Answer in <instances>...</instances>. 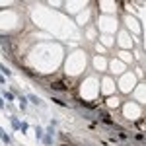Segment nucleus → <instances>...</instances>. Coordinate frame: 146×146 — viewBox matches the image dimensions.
Returning a JSON list of instances; mask_svg holds the SVG:
<instances>
[{"label":"nucleus","mask_w":146,"mask_h":146,"mask_svg":"<svg viewBox=\"0 0 146 146\" xmlns=\"http://www.w3.org/2000/svg\"><path fill=\"white\" fill-rule=\"evenodd\" d=\"M123 23L127 25V31L129 33H135V35H142V23L136 20L135 16H125L123 18Z\"/></svg>","instance_id":"nucleus-8"},{"label":"nucleus","mask_w":146,"mask_h":146,"mask_svg":"<svg viewBox=\"0 0 146 146\" xmlns=\"http://www.w3.org/2000/svg\"><path fill=\"white\" fill-rule=\"evenodd\" d=\"M107 62H109V60H107V56L96 55L94 58H92V66L96 68L98 72H101V74H103V72H107Z\"/></svg>","instance_id":"nucleus-11"},{"label":"nucleus","mask_w":146,"mask_h":146,"mask_svg":"<svg viewBox=\"0 0 146 146\" xmlns=\"http://www.w3.org/2000/svg\"><path fill=\"white\" fill-rule=\"evenodd\" d=\"M105 105H107V109H119V107H121V100H119L117 96L105 98Z\"/></svg>","instance_id":"nucleus-15"},{"label":"nucleus","mask_w":146,"mask_h":146,"mask_svg":"<svg viewBox=\"0 0 146 146\" xmlns=\"http://www.w3.org/2000/svg\"><path fill=\"white\" fill-rule=\"evenodd\" d=\"M117 92V86H115V78L113 76H101L100 80V94L103 98H111Z\"/></svg>","instance_id":"nucleus-7"},{"label":"nucleus","mask_w":146,"mask_h":146,"mask_svg":"<svg viewBox=\"0 0 146 146\" xmlns=\"http://www.w3.org/2000/svg\"><path fill=\"white\" fill-rule=\"evenodd\" d=\"M92 14H94V12L90 10V4H88V8H86V10H82V12L78 14V18H76V23H78V25H86V23L92 20Z\"/></svg>","instance_id":"nucleus-12"},{"label":"nucleus","mask_w":146,"mask_h":146,"mask_svg":"<svg viewBox=\"0 0 146 146\" xmlns=\"http://www.w3.org/2000/svg\"><path fill=\"white\" fill-rule=\"evenodd\" d=\"M117 58H119L123 64L129 66V64L135 62V53H131V51H119V53H117Z\"/></svg>","instance_id":"nucleus-13"},{"label":"nucleus","mask_w":146,"mask_h":146,"mask_svg":"<svg viewBox=\"0 0 146 146\" xmlns=\"http://www.w3.org/2000/svg\"><path fill=\"white\" fill-rule=\"evenodd\" d=\"M133 92H136V101H135V103L142 105V103H144V84L140 82V86H138L136 90H133Z\"/></svg>","instance_id":"nucleus-17"},{"label":"nucleus","mask_w":146,"mask_h":146,"mask_svg":"<svg viewBox=\"0 0 146 146\" xmlns=\"http://www.w3.org/2000/svg\"><path fill=\"white\" fill-rule=\"evenodd\" d=\"M115 43L119 45V51H131V49L136 45L135 37L129 33L127 29H117V33H115Z\"/></svg>","instance_id":"nucleus-6"},{"label":"nucleus","mask_w":146,"mask_h":146,"mask_svg":"<svg viewBox=\"0 0 146 146\" xmlns=\"http://www.w3.org/2000/svg\"><path fill=\"white\" fill-rule=\"evenodd\" d=\"M4 98H6V100H14V94H10V92H4Z\"/></svg>","instance_id":"nucleus-20"},{"label":"nucleus","mask_w":146,"mask_h":146,"mask_svg":"<svg viewBox=\"0 0 146 146\" xmlns=\"http://www.w3.org/2000/svg\"><path fill=\"white\" fill-rule=\"evenodd\" d=\"M78 90H80V98H82V101L94 103V101L98 100V96H100V78L88 76V78L80 84Z\"/></svg>","instance_id":"nucleus-2"},{"label":"nucleus","mask_w":146,"mask_h":146,"mask_svg":"<svg viewBox=\"0 0 146 146\" xmlns=\"http://www.w3.org/2000/svg\"><path fill=\"white\" fill-rule=\"evenodd\" d=\"M86 37H88L90 41H96V39H98V29H96V25L86 27Z\"/></svg>","instance_id":"nucleus-18"},{"label":"nucleus","mask_w":146,"mask_h":146,"mask_svg":"<svg viewBox=\"0 0 146 146\" xmlns=\"http://www.w3.org/2000/svg\"><path fill=\"white\" fill-rule=\"evenodd\" d=\"M96 51H98V55H100V56H105V55H107V49H105L103 45H100V43H96Z\"/></svg>","instance_id":"nucleus-19"},{"label":"nucleus","mask_w":146,"mask_h":146,"mask_svg":"<svg viewBox=\"0 0 146 146\" xmlns=\"http://www.w3.org/2000/svg\"><path fill=\"white\" fill-rule=\"evenodd\" d=\"M117 27H119L117 16H100V18H98V29L101 31V35L117 33Z\"/></svg>","instance_id":"nucleus-4"},{"label":"nucleus","mask_w":146,"mask_h":146,"mask_svg":"<svg viewBox=\"0 0 146 146\" xmlns=\"http://www.w3.org/2000/svg\"><path fill=\"white\" fill-rule=\"evenodd\" d=\"M100 45H103L105 49H111L115 45V37L113 35H100Z\"/></svg>","instance_id":"nucleus-16"},{"label":"nucleus","mask_w":146,"mask_h":146,"mask_svg":"<svg viewBox=\"0 0 146 146\" xmlns=\"http://www.w3.org/2000/svg\"><path fill=\"white\" fill-rule=\"evenodd\" d=\"M88 64V58H86V53L84 51H72V55H68L66 62H64V70H66V76L68 78H76L84 72V68Z\"/></svg>","instance_id":"nucleus-1"},{"label":"nucleus","mask_w":146,"mask_h":146,"mask_svg":"<svg viewBox=\"0 0 146 146\" xmlns=\"http://www.w3.org/2000/svg\"><path fill=\"white\" fill-rule=\"evenodd\" d=\"M107 70L111 72L113 76H117V78H119L121 74H125V72H127V64H123L119 58H111V60L107 62Z\"/></svg>","instance_id":"nucleus-10"},{"label":"nucleus","mask_w":146,"mask_h":146,"mask_svg":"<svg viewBox=\"0 0 146 146\" xmlns=\"http://www.w3.org/2000/svg\"><path fill=\"white\" fill-rule=\"evenodd\" d=\"M0 109H4V101H2V98H0Z\"/></svg>","instance_id":"nucleus-21"},{"label":"nucleus","mask_w":146,"mask_h":146,"mask_svg":"<svg viewBox=\"0 0 146 146\" xmlns=\"http://www.w3.org/2000/svg\"><path fill=\"white\" fill-rule=\"evenodd\" d=\"M121 115L129 121H135V119H142V105H138L135 101H127V103H121Z\"/></svg>","instance_id":"nucleus-5"},{"label":"nucleus","mask_w":146,"mask_h":146,"mask_svg":"<svg viewBox=\"0 0 146 146\" xmlns=\"http://www.w3.org/2000/svg\"><path fill=\"white\" fill-rule=\"evenodd\" d=\"M98 6L101 10V16H117L121 10V6L117 2H98Z\"/></svg>","instance_id":"nucleus-9"},{"label":"nucleus","mask_w":146,"mask_h":146,"mask_svg":"<svg viewBox=\"0 0 146 146\" xmlns=\"http://www.w3.org/2000/svg\"><path fill=\"white\" fill-rule=\"evenodd\" d=\"M64 6H66L68 10H76L74 14H80L82 10L88 8V2H64Z\"/></svg>","instance_id":"nucleus-14"},{"label":"nucleus","mask_w":146,"mask_h":146,"mask_svg":"<svg viewBox=\"0 0 146 146\" xmlns=\"http://www.w3.org/2000/svg\"><path fill=\"white\" fill-rule=\"evenodd\" d=\"M136 82H138V78H136L135 72H125V74H121L119 78L115 80V86H117V90L121 92V94H125V96H129V94H133V90L136 88Z\"/></svg>","instance_id":"nucleus-3"}]
</instances>
